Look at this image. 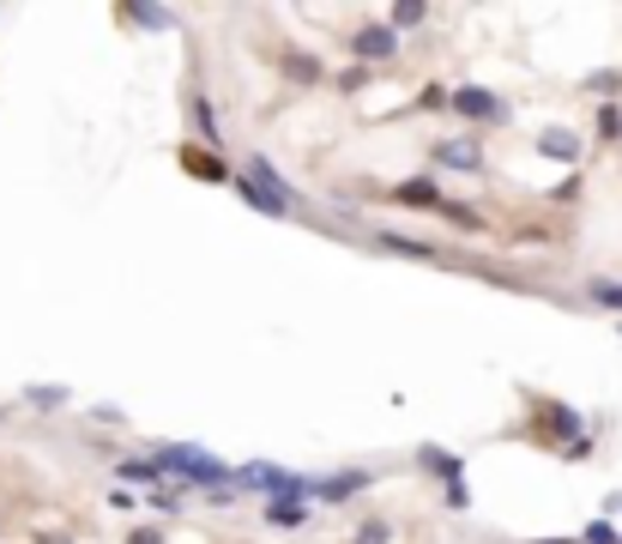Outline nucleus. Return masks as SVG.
I'll return each instance as SVG.
<instances>
[{
	"mask_svg": "<svg viewBox=\"0 0 622 544\" xmlns=\"http://www.w3.org/2000/svg\"><path fill=\"white\" fill-rule=\"evenodd\" d=\"M152 466L164 472V478H176V484H194V490H206V496L236 490V484H230V472H236V466L212 460L206 448H194V441H157V448H152Z\"/></svg>",
	"mask_w": 622,
	"mask_h": 544,
	"instance_id": "1",
	"label": "nucleus"
},
{
	"mask_svg": "<svg viewBox=\"0 0 622 544\" xmlns=\"http://www.w3.org/2000/svg\"><path fill=\"white\" fill-rule=\"evenodd\" d=\"M230 484H236V490L266 496V502H285V496H290V502H309V478L290 472V466H273V460H248V466H236Z\"/></svg>",
	"mask_w": 622,
	"mask_h": 544,
	"instance_id": "2",
	"label": "nucleus"
},
{
	"mask_svg": "<svg viewBox=\"0 0 622 544\" xmlns=\"http://www.w3.org/2000/svg\"><path fill=\"white\" fill-rule=\"evenodd\" d=\"M447 109L466 116V121H478V128H502V121L514 116L507 97H502V91H490V85H454V91H447Z\"/></svg>",
	"mask_w": 622,
	"mask_h": 544,
	"instance_id": "3",
	"label": "nucleus"
},
{
	"mask_svg": "<svg viewBox=\"0 0 622 544\" xmlns=\"http://www.w3.org/2000/svg\"><path fill=\"white\" fill-rule=\"evenodd\" d=\"M369 484H375L369 466H345V472H333V478H309V502H350V496H363Z\"/></svg>",
	"mask_w": 622,
	"mask_h": 544,
	"instance_id": "4",
	"label": "nucleus"
},
{
	"mask_svg": "<svg viewBox=\"0 0 622 544\" xmlns=\"http://www.w3.org/2000/svg\"><path fill=\"white\" fill-rule=\"evenodd\" d=\"M350 55H357V67L393 61V55H399V31H393V25H363L357 37H350Z\"/></svg>",
	"mask_w": 622,
	"mask_h": 544,
	"instance_id": "5",
	"label": "nucleus"
},
{
	"mask_svg": "<svg viewBox=\"0 0 622 544\" xmlns=\"http://www.w3.org/2000/svg\"><path fill=\"white\" fill-rule=\"evenodd\" d=\"M242 181H248V188H260V194H273V200H285V206L290 212H297V188H290V181L285 176H278V169H273V157H248V164H242Z\"/></svg>",
	"mask_w": 622,
	"mask_h": 544,
	"instance_id": "6",
	"label": "nucleus"
},
{
	"mask_svg": "<svg viewBox=\"0 0 622 544\" xmlns=\"http://www.w3.org/2000/svg\"><path fill=\"white\" fill-rule=\"evenodd\" d=\"M387 194H393V206L435 212V206H441V181H435V176H411V181H393Z\"/></svg>",
	"mask_w": 622,
	"mask_h": 544,
	"instance_id": "7",
	"label": "nucleus"
},
{
	"mask_svg": "<svg viewBox=\"0 0 622 544\" xmlns=\"http://www.w3.org/2000/svg\"><path fill=\"white\" fill-rule=\"evenodd\" d=\"M417 466L435 472L441 484H459V478H466V460H459V453H447L441 441H423V448H417Z\"/></svg>",
	"mask_w": 622,
	"mask_h": 544,
	"instance_id": "8",
	"label": "nucleus"
},
{
	"mask_svg": "<svg viewBox=\"0 0 622 544\" xmlns=\"http://www.w3.org/2000/svg\"><path fill=\"white\" fill-rule=\"evenodd\" d=\"M435 164L441 169H483V152H478V140H435Z\"/></svg>",
	"mask_w": 622,
	"mask_h": 544,
	"instance_id": "9",
	"label": "nucleus"
},
{
	"mask_svg": "<svg viewBox=\"0 0 622 544\" xmlns=\"http://www.w3.org/2000/svg\"><path fill=\"white\" fill-rule=\"evenodd\" d=\"M538 157H557V164H574V157H581V140H574L569 128H545V133H538Z\"/></svg>",
	"mask_w": 622,
	"mask_h": 544,
	"instance_id": "10",
	"label": "nucleus"
},
{
	"mask_svg": "<svg viewBox=\"0 0 622 544\" xmlns=\"http://www.w3.org/2000/svg\"><path fill=\"white\" fill-rule=\"evenodd\" d=\"M538 417H545V429H557V436H581V412L574 405H550V400H538Z\"/></svg>",
	"mask_w": 622,
	"mask_h": 544,
	"instance_id": "11",
	"label": "nucleus"
},
{
	"mask_svg": "<svg viewBox=\"0 0 622 544\" xmlns=\"http://www.w3.org/2000/svg\"><path fill=\"white\" fill-rule=\"evenodd\" d=\"M387 255H411V260H435V248L429 243H417V236H399V230H369Z\"/></svg>",
	"mask_w": 622,
	"mask_h": 544,
	"instance_id": "12",
	"label": "nucleus"
},
{
	"mask_svg": "<svg viewBox=\"0 0 622 544\" xmlns=\"http://www.w3.org/2000/svg\"><path fill=\"white\" fill-rule=\"evenodd\" d=\"M278 67H285L290 85H321V61H314V55H302V49H290Z\"/></svg>",
	"mask_w": 622,
	"mask_h": 544,
	"instance_id": "13",
	"label": "nucleus"
},
{
	"mask_svg": "<svg viewBox=\"0 0 622 544\" xmlns=\"http://www.w3.org/2000/svg\"><path fill=\"white\" fill-rule=\"evenodd\" d=\"M302 520H309V502H266V527H278V532H297Z\"/></svg>",
	"mask_w": 622,
	"mask_h": 544,
	"instance_id": "14",
	"label": "nucleus"
},
{
	"mask_svg": "<svg viewBox=\"0 0 622 544\" xmlns=\"http://www.w3.org/2000/svg\"><path fill=\"white\" fill-rule=\"evenodd\" d=\"M116 478H128L121 490H133V484H152V490H157V484H164V472H157L152 460H116Z\"/></svg>",
	"mask_w": 622,
	"mask_h": 544,
	"instance_id": "15",
	"label": "nucleus"
},
{
	"mask_svg": "<svg viewBox=\"0 0 622 544\" xmlns=\"http://www.w3.org/2000/svg\"><path fill=\"white\" fill-rule=\"evenodd\" d=\"M182 169H188V176H200V181H230V169H224L218 157L194 152V145H188V152H182Z\"/></svg>",
	"mask_w": 622,
	"mask_h": 544,
	"instance_id": "16",
	"label": "nucleus"
},
{
	"mask_svg": "<svg viewBox=\"0 0 622 544\" xmlns=\"http://www.w3.org/2000/svg\"><path fill=\"white\" fill-rule=\"evenodd\" d=\"M586 303H598V309L622 315V279H593V285H586Z\"/></svg>",
	"mask_w": 622,
	"mask_h": 544,
	"instance_id": "17",
	"label": "nucleus"
},
{
	"mask_svg": "<svg viewBox=\"0 0 622 544\" xmlns=\"http://www.w3.org/2000/svg\"><path fill=\"white\" fill-rule=\"evenodd\" d=\"M128 25H145V31H169V25H176V13H164V7H128Z\"/></svg>",
	"mask_w": 622,
	"mask_h": 544,
	"instance_id": "18",
	"label": "nucleus"
},
{
	"mask_svg": "<svg viewBox=\"0 0 622 544\" xmlns=\"http://www.w3.org/2000/svg\"><path fill=\"white\" fill-rule=\"evenodd\" d=\"M194 128H200V140H206V145H224L218 116H212V104H206V97H194Z\"/></svg>",
	"mask_w": 622,
	"mask_h": 544,
	"instance_id": "19",
	"label": "nucleus"
},
{
	"mask_svg": "<svg viewBox=\"0 0 622 544\" xmlns=\"http://www.w3.org/2000/svg\"><path fill=\"white\" fill-rule=\"evenodd\" d=\"M423 19H429L423 0H399V7H393V31H411V25H423Z\"/></svg>",
	"mask_w": 622,
	"mask_h": 544,
	"instance_id": "20",
	"label": "nucleus"
},
{
	"mask_svg": "<svg viewBox=\"0 0 622 544\" xmlns=\"http://www.w3.org/2000/svg\"><path fill=\"white\" fill-rule=\"evenodd\" d=\"M435 212H447V224H459V230H483V218L471 206H459V200H441Z\"/></svg>",
	"mask_w": 622,
	"mask_h": 544,
	"instance_id": "21",
	"label": "nucleus"
},
{
	"mask_svg": "<svg viewBox=\"0 0 622 544\" xmlns=\"http://www.w3.org/2000/svg\"><path fill=\"white\" fill-rule=\"evenodd\" d=\"M598 140H622V109L617 104H598Z\"/></svg>",
	"mask_w": 622,
	"mask_h": 544,
	"instance_id": "22",
	"label": "nucleus"
},
{
	"mask_svg": "<svg viewBox=\"0 0 622 544\" xmlns=\"http://www.w3.org/2000/svg\"><path fill=\"white\" fill-rule=\"evenodd\" d=\"M350 544H393V527L387 520H363V527L350 532Z\"/></svg>",
	"mask_w": 622,
	"mask_h": 544,
	"instance_id": "23",
	"label": "nucleus"
},
{
	"mask_svg": "<svg viewBox=\"0 0 622 544\" xmlns=\"http://www.w3.org/2000/svg\"><path fill=\"white\" fill-rule=\"evenodd\" d=\"M622 539V527H610V520H586V532H581V544H617Z\"/></svg>",
	"mask_w": 622,
	"mask_h": 544,
	"instance_id": "24",
	"label": "nucleus"
},
{
	"mask_svg": "<svg viewBox=\"0 0 622 544\" xmlns=\"http://www.w3.org/2000/svg\"><path fill=\"white\" fill-rule=\"evenodd\" d=\"M441 502L454 508V515H466V508H471V484H466V478H459V484H441Z\"/></svg>",
	"mask_w": 622,
	"mask_h": 544,
	"instance_id": "25",
	"label": "nucleus"
},
{
	"mask_svg": "<svg viewBox=\"0 0 622 544\" xmlns=\"http://www.w3.org/2000/svg\"><path fill=\"white\" fill-rule=\"evenodd\" d=\"M25 400H31V405H43V412H55V405H67V388H31Z\"/></svg>",
	"mask_w": 622,
	"mask_h": 544,
	"instance_id": "26",
	"label": "nucleus"
},
{
	"mask_svg": "<svg viewBox=\"0 0 622 544\" xmlns=\"http://www.w3.org/2000/svg\"><path fill=\"white\" fill-rule=\"evenodd\" d=\"M152 508H157V515H176V508H182V496L169 490V484H157V490H152Z\"/></svg>",
	"mask_w": 622,
	"mask_h": 544,
	"instance_id": "27",
	"label": "nucleus"
},
{
	"mask_svg": "<svg viewBox=\"0 0 622 544\" xmlns=\"http://www.w3.org/2000/svg\"><path fill=\"white\" fill-rule=\"evenodd\" d=\"M417 104H423V109H447V85H423V91H417Z\"/></svg>",
	"mask_w": 622,
	"mask_h": 544,
	"instance_id": "28",
	"label": "nucleus"
},
{
	"mask_svg": "<svg viewBox=\"0 0 622 544\" xmlns=\"http://www.w3.org/2000/svg\"><path fill=\"white\" fill-rule=\"evenodd\" d=\"M586 91H598V97H605V91H622V73H593V79H586Z\"/></svg>",
	"mask_w": 622,
	"mask_h": 544,
	"instance_id": "29",
	"label": "nucleus"
},
{
	"mask_svg": "<svg viewBox=\"0 0 622 544\" xmlns=\"http://www.w3.org/2000/svg\"><path fill=\"white\" fill-rule=\"evenodd\" d=\"M363 79H369V67H345V73H338V91H363Z\"/></svg>",
	"mask_w": 622,
	"mask_h": 544,
	"instance_id": "30",
	"label": "nucleus"
},
{
	"mask_svg": "<svg viewBox=\"0 0 622 544\" xmlns=\"http://www.w3.org/2000/svg\"><path fill=\"white\" fill-rule=\"evenodd\" d=\"M550 200H562V206H569V200H581V176H569L562 188H550Z\"/></svg>",
	"mask_w": 622,
	"mask_h": 544,
	"instance_id": "31",
	"label": "nucleus"
},
{
	"mask_svg": "<svg viewBox=\"0 0 622 544\" xmlns=\"http://www.w3.org/2000/svg\"><path fill=\"white\" fill-rule=\"evenodd\" d=\"M128 544H164V532H157V527H133Z\"/></svg>",
	"mask_w": 622,
	"mask_h": 544,
	"instance_id": "32",
	"label": "nucleus"
}]
</instances>
